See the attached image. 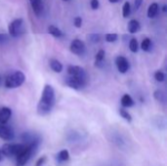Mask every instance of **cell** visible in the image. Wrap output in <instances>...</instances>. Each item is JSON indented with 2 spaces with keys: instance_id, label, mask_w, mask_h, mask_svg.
I'll use <instances>...</instances> for the list:
<instances>
[{
  "instance_id": "6da1fadb",
  "label": "cell",
  "mask_w": 167,
  "mask_h": 166,
  "mask_svg": "<svg viewBox=\"0 0 167 166\" xmlns=\"http://www.w3.org/2000/svg\"><path fill=\"white\" fill-rule=\"evenodd\" d=\"M55 102L56 96L54 88L50 84H46L37 105V113L39 115H47L53 110Z\"/></svg>"
},
{
  "instance_id": "7a4b0ae2",
  "label": "cell",
  "mask_w": 167,
  "mask_h": 166,
  "mask_svg": "<svg viewBox=\"0 0 167 166\" xmlns=\"http://www.w3.org/2000/svg\"><path fill=\"white\" fill-rule=\"evenodd\" d=\"M26 80V75L25 73L21 71H16L12 73H10L5 78L4 85L5 87L8 89H15L22 86L24 84Z\"/></svg>"
},
{
  "instance_id": "3957f363",
  "label": "cell",
  "mask_w": 167,
  "mask_h": 166,
  "mask_svg": "<svg viewBox=\"0 0 167 166\" xmlns=\"http://www.w3.org/2000/svg\"><path fill=\"white\" fill-rule=\"evenodd\" d=\"M24 31H25L24 20L22 18L14 20L13 22H11L8 26V32L11 37H14V38L19 37L24 33Z\"/></svg>"
},
{
  "instance_id": "277c9868",
  "label": "cell",
  "mask_w": 167,
  "mask_h": 166,
  "mask_svg": "<svg viewBox=\"0 0 167 166\" xmlns=\"http://www.w3.org/2000/svg\"><path fill=\"white\" fill-rule=\"evenodd\" d=\"M65 84L71 89L80 90V89H82L86 86V84H87V79L68 75L65 79Z\"/></svg>"
},
{
  "instance_id": "5b68a950",
  "label": "cell",
  "mask_w": 167,
  "mask_h": 166,
  "mask_svg": "<svg viewBox=\"0 0 167 166\" xmlns=\"http://www.w3.org/2000/svg\"><path fill=\"white\" fill-rule=\"evenodd\" d=\"M33 150L34 148H32L31 147L26 145L25 148H22L18 154H17V164L16 165L17 166H24L28 161V159L31 158Z\"/></svg>"
},
{
  "instance_id": "8992f818",
  "label": "cell",
  "mask_w": 167,
  "mask_h": 166,
  "mask_svg": "<svg viewBox=\"0 0 167 166\" xmlns=\"http://www.w3.org/2000/svg\"><path fill=\"white\" fill-rule=\"evenodd\" d=\"M26 145H17V144H5L2 147L1 152L3 153V156H7V157H11L18 154L22 148H25Z\"/></svg>"
},
{
  "instance_id": "52a82bcc",
  "label": "cell",
  "mask_w": 167,
  "mask_h": 166,
  "mask_svg": "<svg viewBox=\"0 0 167 166\" xmlns=\"http://www.w3.org/2000/svg\"><path fill=\"white\" fill-rule=\"evenodd\" d=\"M85 49H86V46H85L84 42L79 39H73L71 43V46H70L71 52L77 56L83 55L85 53Z\"/></svg>"
},
{
  "instance_id": "ba28073f",
  "label": "cell",
  "mask_w": 167,
  "mask_h": 166,
  "mask_svg": "<svg viewBox=\"0 0 167 166\" xmlns=\"http://www.w3.org/2000/svg\"><path fill=\"white\" fill-rule=\"evenodd\" d=\"M67 74L71 76H76L83 79H87V74L83 67L78 66H68L67 67Z\"/></svg>"
},
{
  "instance_id": "9c48e42d",
  "label": "cell",
  "mask_w": 167,
  "mask_h": 166,
  "mask_svg": "<svg viewBox=\"0 0 167 166\" xmlns=\"http://www.w3.org/2000/svg\"><path fill=\"white\" fill-rule=\"evenodd\" d=\"M116 65L117 70L120 73H126L128 71L130 65H129V62L128 60L125 58L123 56H118L116 57Z\"/></svg>"
},
{
  "instance_id": "30bf717a",
  "label": "cell",
  "mask_w": 167,
  "mask_h": 166,
  "mask_svg": "<svg viewBox=\"0 0 167 166\" xmlns=\"http://www.w3.org/2000/svg\"><path fill=\"white\" fill-rule=\"evenodd\" d=\"M14 136L15 134L12 128L5 124H0V138L9 141V140H12L14 138Z\"/></svg>"
},
{
  "instance_id": "8fae6325",
  "label": "cell",
  "mask_w": 167,
  "mask_h": 166,
  "mask_svg": "<svg viewBox=\"0 0 167 166\" xmlns=\"http://www.w3.org/2000/svg\"><path fill=\"white\" fill-rule=\"evenodd\" d=\"M31 9L36 16H40L43 12V2L42 0H30Z\"/></svg>"
},
{
  "instance_id": "7c38bea8",
  "label": "cell",
  "mask_w": 167,
  "mask_h": 166,
  "mask_svg": "<svg viewBox=\"0 0 167 166\" xmlns=\"http://www.w3.org/2000/svg\"><path fill=\"white\" fill-rule=\"evenodd\" d=\"M12 115V111L11 108L7 107H4L0 110V124H6L9 119Z\"/></svg>"
},
{
  "instance_id": "4fadbf2b",
  "label": "cell",
  "mask_w": 167,
  "mask_h": 166,
  "mask_svg": "<svg viewBox=\"0 0 167 166\" xmlns=\"http://www.w3.org/2000/svg\"><path fill=\"white\" fill-rule=\"evenodd\" d=\"M141 30V25L140 22H138L137 20H130L129 22H128V26H127V30L128 32L134 34V33H137L139 32Z\"/></svg>"
},
{
  "instance_id": "5bb4252c",
  "label": "cell",
  "mask_w": 167,
  "mask_h": 166,
  "mask_svg": "<svg viewBox=\"0 0 167 166\" xmlns=\"http://www.w3.org/2000/svg\"><path fill=\"white\" fill-rule=\"evenodd\" d=\"M47 30H48V33L51 34V35L55 38H61L64 36V32H63L59 27H57L55 26H49Z\"/></svg>"
},
{
  "instance_id": "9a60e30c",
  "label": "cell",
  "mask_w": 167,
  "mask_h": 166,
  "mask_svg": "<svg viewBox=\"0 0 167 166\" xmlns=\"http://www.w3.org/2000/svg\"><path fill=\"white\" fill-rule=\"evenodd\" d=\"M158 9H159V6L157 3H152L151 5L149 6L148 8V17L149 19H153L157 17V13H158Z\"/></svg>"
},
{
  "instance_id": "2e32d148",
  "label": "cell",
  "mask_w": 167,
  "mask_h": 166,
  "mask_svg": "<svg viewBox=\"0 0 167 166\" xmlns=\"http://www.w3.org/2000/svg\"><path fill=\"white\" fill-rule=\"evenodd\" d=\"M120 103H121V106L123 107H130L134 106V100L132 99V97L128 94H124L121 97V100H120Z\"/></svg>"
},
{
  "instance_id": "e0dca14e",
  "label": "cell",
  "mask_w": 167,
  "mask_h": 166,
  "mask_svg": "<svg viewBox=\"0 0 167 166\" xmlns=\"http://www.w3.org/2000/svg\"><path fill=\"white\" fill-rule=\"evenodd\" d=\"M49 64H50L51 70L53 71H55V72H57V73L62 72L63 68H64V67H63V65H62V63H61L60 61H58V60L52 59V60L50 61Z\"/></svg>"
},
{
  "instance_id": "ac0fdd59",
  "label": "cell",
  "mask_w": 167,
  "mask_h": 166,
  "mask_svg": "<svg viewBox=\"0 0 167 166\" xmlns=\"http://www.w3.org/2000/svg\"><path fill=\"white\" fill-rule=\"evenodd\" d=\"M105 51L104 50H99L97 52L96 56H95V66L98 67H103L104 64H103V61L105 59Z\"/></svg>"
},
{
  "instance_id": "d6986e66",
  "label": "cell",
  "mask_w": 167,
  "mask_h": 166,
  "mask_svg": "<svg viewBox=\"0 0 167 166\" xmlns=\"http://www.w3.org/2000/svg\"><path fill=\"white\" fill-rule=\"evenodd\" d=\"M151 47H152V41L149 38H145L143 39V41L141 43V49L143 51H145V52H149V50H151Z\"/></svg>"
},
{
  "instance_id": "ffe728a7",
  "label": "cell",
  "mask_w": 167,
  "mask_h": 166,
  "mask_svg": "<svg viewBox=\"0 0 167 166\" xmlns=\"http://www.w3.org/2000/svg\"><path fill=\"white\" fill-rule=\"evenodd\" d=\"M153 97H154V99L157 100V102L162 103V104H164V103H165V94H164L161 90L154 91Z\"/></svg>"
},
{
  "instance_id": "44dd1931",
  "label": "cell",
  "mask_w": 167,
  "mask_h": 166,
  "mask_svg": "<svg viewBox=\"0 0 167 166\" xmlns=\"http://www.w3.org/2000/svg\"><path fill=\"white\" fill-rule=\"evenodd\" d=\"M129 49L132 53L138 52V50H139V44H138L136 38H131V40L129 41Z\"/></svg>"
},
{
  "instance_id": "7402d4cb",
  "label": "cell",
  "mask_w": 167,
  "mask_h": 166,
  "mask_svg": "<svg viewBox=\"0 0 167 166\" xmlns=\"http://www.w3.org/2000/svg\"><path fill=\"white\" fill-rule=\"evenodd\" d=\"M130 14H131V5L128 1H126L122 7V16L123 18H128Z\"/></svg>"
},
{
  "instance_id": "603a6c76",
  "label": "cell",
  "mask_w": 167,
  "mask_h": 166,
  "mask_svg": "<svg viewBox=\"0 0 167 166\" xmlns=\"http://www.w3.org/2000/svg\"><path fill=\"white\" fill-rule=\"evenodd\" d=\"M87 39L91 43H98L101 40V35L99 33H90L87 35Z\"/></svg>"
},
{
  "instance_id": "cb8c5ba5",
  "label": "cell",
  "mask_w": 167,
  "mask_h": 166,
  "mask_svg": "<svg viewBox=\"0 0 167 166\" xmlns=\"http://www.w3.org/2000/svg\"><path fill=\"white\" fill-rule=\"evenodd\" d=\"M57 157H58V160H60V161H67L70 158V153H68L67 150H63L58 153V156Z\"/></svg>"
},
{
  "instance_id": "d4e9b609",
  "label": "cell",
  "mask_w": 167,
  "mask_h": 166,
  "mask_svg": "<svg viewBox=\"0 0 167 166\" xmlns=\"http://www.w3.org/2000/svg\"><path fill=\"white\" fill-rule=\"evenodd\" d=\"M119 114H120V116H121L122 118H124L125 120H127L128 122L132 121V116L130 115V113L127 111L124 110V108H120V110H119Z\"/></svg>"
},
{
  "instance_id": "484cf974",
  "label": "cell",
  "mask_w": 167,
  "mask_h": 166,
  "mask_svg": "<svg viewBox=\"0 0 167 166\" xmlns=\"http://www.w3.org/2000/svg\"><path fill=\"white\" fill-rule=\"evenodd\" d=\"M106 41L107 42H109V43H112V42H116L117 38H118V35L116 33H107L106 34Z\"/></svg>"
},
{
  "instance_id": "4316f807",
  "label": "cell",
  "mask_w": 167,
  "mask_h": 166,
  "mask_svg": "<svg viewBox=\"0 0 167 166\" xmlns=\"http://www.w3.org/2000/svg\"><path fill=\"white\" fill-rule=\"evenodd\" d=\"M154 78L157 82H163L164 79H165V74H164L163 71H155V73H154Z\"/></svg>"
},
{
  "instance_id": "83f0119b",
  "label": "cell",
  "mask_w": 167,
  "mask_h": 166,
  "mask_svg": "<svg viewBox=\"0 0 167 166\" xmlns=\"http://www.w3.org/2000/svg\"><path fill=\"white\" fill-rule=\"evenodd\" d=\"M10 40V36L6 33H0V45L7 43Z\"/></svg>"
},
{
  "instance_id": "f1b7e54d",
  "label": "cell",
  "mask_w": 167,
  "mask_h": 166,
  "mask_svg": "<svg viewBox=\"0 0 167 166\" xmlns=\"http://www.w3.org/2000/svg\"><path fill=\"white\" fill-rule=\"evenodd\" d=\"M73 25L75 27L79 28V27H81L82 26V19H81V17H75L73 20Z\"/></svg>"
},
{
  "instance_id": "f546056e",
  "label": "cell",
  "mask_w": 167,
  "mask_h": 166,
  "mask_svg": "<svg viewBox=\"0 0 167 166\" xmlns=\"http://www.w3.org/2000/svg\"><path fill=\"white\" fill-rule=\"evenodd\" d=\"M90 6H91V8L93 9V10H97L98 8H99V6H100L99 0H91V1H90Z\"/></svg>"
},
{
  "instance_id": "4dcf8cb0",
  "label": "cell",
  "mask_w": 167,
  "mask_h": 166,
  "mask_svg": "<svg viewBox=\"0 0 167 166\" xmlns=\"http://www.w3.org/2000/svg\"><path fill=\"white\" fill-rule=\"evenodd\" d=\"M143 3V0H135V4H134V7H135V10H139L141 5Z\"/></svg>"
},
{
  "instance_id": "1f68e13d",
  "label": "cell",
  "mask_w": 167,
  "mask_h": 166,
  "mask_svg": "<svg viewBox=\"0 0 167 166\" xmlns=\"http://www.w3.org/2000/svg\"><path fill=\"white\" fill-rule=\"evenodd\" d=\"M46 159V157L45 156H43V157H41V158H39L38 159V161H37V163H36V166H40L41 164H43V162H44V160Z\"/></svg>"
},
{
  "instance_id": "d6a6232c",
  "label": "cell",
  "mask_w": 167,
  "mask_h": 166,
  "mask_svg": "<svg viewBox=\"0 0 167 166\" xmlns=\"http://www.w3.org/2000/svg\"><path fill=\"white\" fill-rule=\"evenodd\" d=\"M108 1L111 2V3H117L119 0H108Z\"/></svg>"
},
{
  "instance_id": "836d02e7",
  "label": "cell",
  "mask_w": 167,
  "mask_h": 166,
  "mask_svg": "<svg viewBox=\"0 0 167 166\" xmlns=\"http://www.w3.org/2000/svg\"><path fill=\"white\" fill-rule=\"evenodd\" d=\"M2 159V152H1V151H0V160Z\"/></svg>"
},
{
  "instance_id": "e575fe53",
  "label": "cell",
  "mask_w": 167,
  "mask_h": 166,
  "mask_svg": "<svg viewBox=\"0 0 167 166\" xmlns=\"http://www.w3.org/2000/svg\"><path fill=\"white\" fill-rule=\"evenodd\" d=\"M163 12H166V6H163Z\"/></svg>"
},
{
  "instance_id": "d590c367",
  "label": "cell",
  "mask_w": 167,
  "mask_h": 166,
  "mask_svg": "<svg viewBox=\"0 0 167 166\" xmlns=\"http://www.w3.org/2000/svg\"><path fill=\"white\" fill-rule=\"evenodd\" d=\"M1 81H2V78H1V76H0V84H1Z\"/></svg>"
},
{
  "instance_id": "8d00e7d4",
  "label": "cell",
  "mask_w": 167,
  "mask_h": 166,
  "mask_svg": "<svg viewBox=\"0 0 167 166\" xmlns=\"http://www.w3.org/2000/svg\"><path fill=\"white\" fill-rule=\"evenodd\" d=\"M63 1H68V0H63Z\"/></svg>"
}]
</instances>
